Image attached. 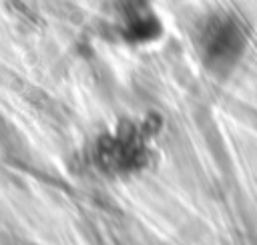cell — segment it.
I'll use <instances>...</instances> for the list:
<instances>
[{"instance_id":"obj_1","label":"cell","mask_w":257,"mask_h":245,"mask_svg":"<svg viewBox=\"0 0 257 245\" xmlns=\"http://www.w3.org/2000/svg\"><path fill=\"white\" fill-rule=\"evenodd\" d=\"M245 50V38L229 18H215L203 32V52L207 64L217 74L231 72Z\"/></svg>"}]
</instances>
